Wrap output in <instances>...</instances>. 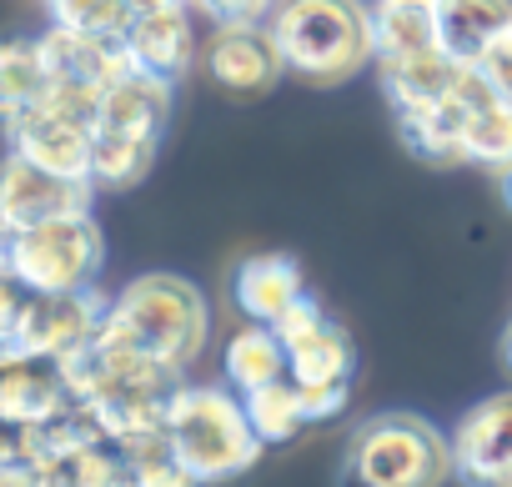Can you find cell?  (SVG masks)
<instances>
[{"label": "cell", "mask_w": 512, "mask_h": 487, "mask_svg": "<svg viewBox=\"0 0 512 487\" xmlns=\"http://www.w3.org/2000/svg\"><path fill=\"white\" fill-rule=\"evenodd\" d=\"M221 377L241 397L262 392V387H272L282 377H292V352H287L282 332L272 322H251V327L231 332V342L221 352Z\"/></svg>", "instance_id": "obj_17"}, {"label": "cell", "mask_w": 512, "mask_h": 487, "mask_svg": "<svg viewBox=\"0 0 512 487\" xmlns=\"http://www.w3.org/2000/svg\"><path fill=\"white\" fill-rule=\"evenodd\" d=\"M46 6H51V26L86 31V36H126V26L136 21L131 0H46Z\"/></svg>", "instance_id": "obj_27"}, {"label": "cell", "mask_w": 512, "mask_h": 487, "mask_svg": "<svg viewBox=\"0 0 512 487\" xmlns=\"http://www.w3.org/2000/svg\"><path fill=\"white\" fill-rule=\"evenodd\" d=\"M502 357H507V367H512V327H507V337H502Z\"/></svg>", "instance_id": "obj_33"}, {"label": "cell", "mask_w": 512, "mask_h": 487, "mask_svg": "<svg viewBox=\"0 0 512 487\" xmlns=\"http://www.w3.org/2000/svg\"><path fill=\"white\" fill-rule=\"evenodd\" d=\"M377 76H382L392 111L402 116V111H422V106L462 96L477 81V66H467V61H457L437 46V51H422V56H387V61H377Z\"/></svg>", "instance_id": "obj_12"}, {"label": "cell", "mask_w": 512, "mask_h": 487, "mask_svg": "<svg viewBox=\"0 0 512 487\" xmlns=\"http://www.w3.org/2000/svg\"><path fill=\"white\" fill-rule=\"evenodd\" d=\"M126 46L136 56L141 71L181 81L196 66V21L191 6H166V11H146L126 26Z\"/></svg>", "instance_id": "obj_15"}, {"label": "cell", "mask_w": 512, "mask_h": 487, "mask_svg": "<svg viewBox=\"0 0 512 487\" xmlns=\"http://www.w3.org/2000/svg\"><path fill=\"white\" fill-rule=\"evenodd\" d=\"M156 161V141L126 136V131H96V156H91V181L96 186H136Z\"/></svg>", "instance_id": "obj_24"}, {"label": "cell", "mask_w": 512, "mask_h": 487, "mask_svg": "<svg viewBox=\"0 0 512 487\" xmlns=\"http://www.w3.org/2000/svg\"><path fill=\"white\" fill-rule=\"evenodd\" d=\"M452 477V437L417 412L367 417L342 457V487H442Z\"/></svg>", "instance_id": "obj_4"}, {"label": "cell", "mask_w": 512, "mask_h": 487, "mask_svg": "<svg viewBox=\"0 0 512 487\" xmlns=\"http://www.w3.org/2000/svg\"><path fill=\"white\" fill-rule=\"evenodd\" d=\"M492 96V86L477 76L462 96L452 101H437V106H422V111H402L397 126H402V141L422 156V161H437V166H462L467 161V126H472V111Z\"/></svg>", "instance_id": "obj_13"}, {"label": "cell", "mask_w": 512, "mask_h": 487, "mask_svg": "<svg viewBox=\"0 0 512 487\" xmlns=\"http://www.w3.org/2000/svg\"><path fill=\"white\" fill-rule=\"evenodd\" d=\"M106 262V241L91 211L6 231V277L31 292H86Z\"/></svg>", "instance_id": "obj_6"}, {"label": "cell", "mask_w": 512, "mask_h": 487, "mask_svg": "<svg viewBox=\"0 0 512 487\" xmlns=\"http://www.w3.org/2000/svg\"><path fill=\"white\" fill-rule=\"evenodd\" d=\"M91 196H96V181L41 171L36 161L11 151L6 186H0V221H6V231H21V226H41L56 216H81L91 211Z\"/></svg>", "instance_id": "obj_10"}, {"label": "cell", "mask_w": 512, "mask_h": 487, "mask_svg": "<svg viewBox=\"0 0 512 487\" xmlns=\"http://www.w3.org/2000/svg\"><path fill=\"white\" fill-rule=\"evenodd\" d=\"M126 472H131L136 487H206V482L176 457V447L166 442V432H161V437H146V442H136V447H126Z\"/></svg>", "instance_id": "obj_26"}, {"label": "cell", "mask_w": 512, "mask_h": 487, "mask_svg": "<svg viewBox=\"0 0 512 487\" xmlns=\"http://www.w3.org/2000/svg\"><path fill=\"white\" fill-rule=\"evenodd\" d=\"M246 412H251V427L262 432L267 447L292 442V437L312 422V417H307V397H302V387H297L292 377H282V382H272V387H262V392H251V397H246Z\"/></svg>", "instance_id": "obj_22"}, {"label": "cell", "mask_w": 512, "mask_h": 487, "mask_svg": "<svg viewBox=\"0 0 512 487\" xmlns=\"http://www.w3.org/2000/svg\"><path fill=\"white\" fill-rule=\"evenodd\" d=\"M6 136H11V151L36 161L41 171H56V176H76V181H91V156H96V126H81V121H66L56 111H21L16 121H6Z\"/></svg>", "instance_id": "obj_11"}, {"label": "cell", "mask_w": 512, "mask_h": 487, "mask_svg": "<svg viewBox=\"0 0 512 487\" xmlns=\"http://www.w3.org/2000/svg\"><path fill=\"white\" fill-rule=\"evenodd\" d=\"M126 472V452L116 442H96V447H76L61 457L36 462V487H121Z\"/></svg>", "instance_id": "obj_21"}, {"label": "cell", "mask_w": 512, "mask_h": 487, "mask_svg": "<svg viewBox=\"0 0 512 487\" xmlns=\"http://www.w3.org/2000/svg\"><path fill=\"white\" fill-rule=\"evenodd\" d=\"M166 6H191V0H131V11L146 16V11H166Z\"/></svg>", "instance_id": "obj_32"}, {"label": "cell", "mask_w": 512, "mask_h": 487, "mask_svg": "<svg viewBox=\"0 0 512 487\" xmlns=\"http://www.w3.org/2000/svg\"><path fill=\"white\" fill-rule=\"evenodd\" d=\"M292 352V382L297 387H342L352 382V367H357V352H352V337L322 312V302L307 292L302 302H292L277 322H272Z\"/></svg>", "instance_id": "obj_7"}, {"label": "cell", "mask_w": 512, "mask_h": 487, "mask_svg": "<svg viewBox=\"0 0 512 487\" xmlns=\"http://www.w3.org/2000/svg\"><path fill=\"white\" fill-rule=\"evenodd\" d=\"M502 31H512V0H437V41L467 66H477Z\"/></svg>", "instance_id": "obj_19"}, {"label": "cell", "mask_w": 512, "mask_h": 487, "mask_svg": "<svg viewBox=\"0 0 512 487\" xmlns=\"http://www.w3.org/2000/svg\"><path fill=\"white\" fill-rule=\"evenodd\" d=\"M477 76L492 86V96L512 101V31H502V36L487 46V56L477 61Z\"/></svg>", "instance_id": "obj_29"}, {"label": "cell", "mask_w": 512, "mask_h": 487, "mask_svg": "<svg viewBox=\"0 0 512 487\" xmlns=\"http://www.w3.org/2000/svg\"><path fill=\"white\" fill-rule=\"evenodd\" d=\"M51 86V71L41 61L36 41H11L6 56H0V106H6V121H16L21 111H31Z\"/></svg>", "instance_id": "obj_23"}, {"label": "cell", "mask_w": 512, "mask_h": 487, "mask_svg": "<svg viewBox=\"0 0 512 487\" xmlns=\"http://www.w3.org/2000/svg\"><path fill=\"white\" fill-rule=\"evenodd\" d=\"M377 61L437 51V0H372Z\"/></svg>", "instance_id": "obj_20"}, {"label": "cell", "mask_w": 512, "mask_h": 487, "mask_svg": "<svg viewBox=\"0 0 512 487\" xmlns=\"http://www.w3.org/2000/svg\"><path fill=\"white\" fill-rule=\"evenodd\" d=\"M492 176H497V196H502V206L512 211V161H507L502 171H492Z\"/></svg>", "instance_id": "obj_31"}, {"label": "cell", "mask_w": 512, "mask_h": 487, "mask_svg": "<svg viewBox=\"0 0 512 487\" xmlns=\"http://www.w3.org/2000/svg\"><path fill=\"white\" fill-rule=\"evenodd\" d=\"M231 297L251 322H277L292 302L307 297V277L297 267V257L287 252H262V257H246L231 277Z\"/></svg>", "instance_id": "obj_16"}, {"label": "cell", "mask_w": 512, "mask_h": 487, "mask_svg": "<svg viewBox=\"0 0 512 487\" xmlns=\"http://www.w3.org/2000/svg\"><path fill=\"white\" fill-rule=\"evenodd\" d=\"M106 327L121 332L136 352H146L171 377H181L206 352V332H211L201 287H191L176 272H146V277L126 282L111 297Z\"/></svg>", "instance_id": "obj_2"}, {"label": "cell", "mask_w": 512, "mask_h": 487, "mask_svg": "<svg viewBox=\"0 0 512 487\" xmlns=\"http://www.w3.org/2000/svg\"><path fill=\"white\" fill-rule=\"evenodd\" d=\"M166 442L176 447V457L201 477V482H231L241 477L256 457H262V432L251 427L246 397L236 387H216V382H181L171 387V407H166Z\"/></svg>", "instance_id": "obj_3"}, {"label": "cell", "mask_w": 512, "mask_h": 487, "mask_svg": "<svg viewBox=\"0 0 512 487\" xmlns=\"http://www.w3.org/2000/svg\"><path fill=\"white\" fill-rule=\"evenodd\" d=\"M452 437V477L467 487H512V392L462 412Z\"/></svg>", "instance_id": "obj_8"}, {"label": "cell", "mask_w": 512, "mask_h": 487, "mask_svg": "<svg viewBox=\"0 0 512 487\" xmlns=\"http://www.w3.org/2000/svg\"><path fill=\"white\" fill-rule=\"evenodd\" d=\"M111 317V302L86 292H31L16 277H6V317H0V357H46L61 362L76 347H86Z\"/></svg>", "instance_id": "obj_5"}, {"label": "cell", "mask_w": 512, "mask_h": 487, "mask_svg": "<svg viewBox=\"0 0 512 487\" xmlns=\"http://www.w3.org/2000/svg\"><path fill=\"white\" fill-rule=\"evenodd\" d=\"M206 76L226 91V96H267L287 61L282 46L272 36L267 21H241V26H216V36L206 41Z\"/></svg>", "instance_id": "obj_9"}, {"label": "cell", "mask_w": 512, "mask_h": 487, "mask_svg": "<svg viewBox=\"0 0 512 487\" xmlns=\"http://www.w3.org/2000/svg\"><path fill=\"white\" fill-rule=\"evenodd\" d=\"M302 397H307V417L312 422H327V417H337L347 407L352 382H342V387H302Z\"/></svg>", "instance_id": "obj_30"}, {"label": "cell", "mask_w": 512, "mask_h": 487, "mask_svg": "<svg viewBox=\"0 0 512 487\" xmlns=\"http://www.w3.org/2000/svg\"><path fill=\"white\" fill-rule=\"evenodd\" d=\"M467 161H472V166H487V171H502V166L512 161V101L487 96V101L472 111Z\"/></svg>", "instance_id": "obj_25"}, {"label": "cell", "mask_w": 512, "mask_h": 487, "mask_svg": "<svg viewBox=\"0 0 512 487\" xmlns=\"http://www.w3.org/2000/svg\"><path fill=\"white\" fill-rule=\"evenodd\" d=\"M121 487H136V482H131V477H126V482H121Z\"/></svg>", "instance_id": "obj_34"}, {"label": "cell", "mask_w": 512, "mask_h": 487, "mask_svg": "<svg viewBox=\"0 0 512 487\" xmlns=\"http://www.w3.org/2000/svg\"><path fill=\"white\" fill-rule=\"evenodd\" d=\"M171 86H176V81L151 76V71H136V76L106 86L96 131H126V136L161 141V126H166V116H171Z\"/></svg>", "instance_id": "obj_18"}, {"label": "cell", "mask_w": 512, "mask_h": 487, "mask_svg": "<svg viewBox=\"0 0 512 487\" xmlns=\"http://www.w3.org/2000/svg\"><path fill=\"white\" fill-rule=\"evenodd\" d=\"M191 11H201L211 26H241V21H272L277 0H191Z\"/></svg>", "instance_id": "obj_28"}, {"label": "cell", "mask_w": 512, "mask_h": 487, "mask_svg": "<svg viewBox=\"0 0 512 487\" xmlns=\"http://www.w3.org/2000/svg\"><path fill=\"white\" fill-rule=\"evenodd\" d=\"M71 402L61 362L46 357H0V417L6 427H36Z\"/></svg>", "instance_id": "obj_14"}, {"label": "cell", "mask_w": 512, "mask_h": 487, "mask_svg": "<svg viewBox=\"0 0 512 487\" xmlns=\"http://www.w3.org/2000/svg\"><path fill=\"white\" fill-rule=\"evenodd\" d=\"M267 26L287 71L312 86H342L377 66L372 0H277Z\"/></svg>", "instance_id": "obj_1"}]
</instances>
